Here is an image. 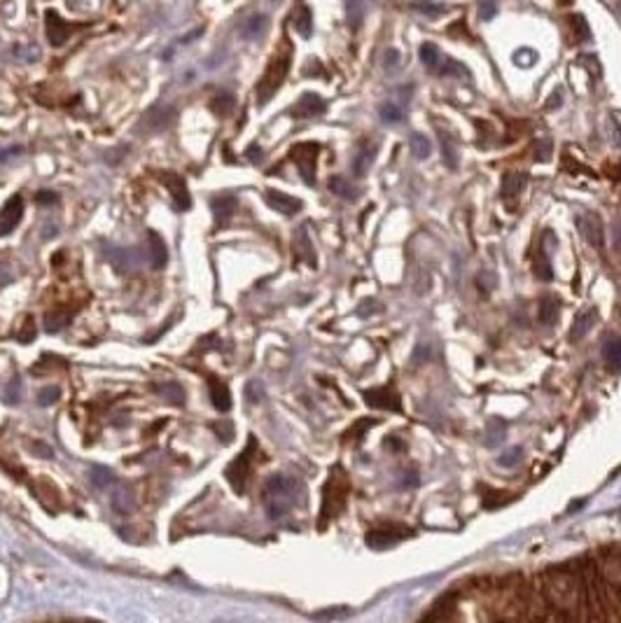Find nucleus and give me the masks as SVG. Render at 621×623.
Here are the masks:
<instances>
[{
	"instance_id": "1",
	"label": "nucleus",
	"mask_w": 621,
	"mask_h": 623,
	"mask_svg": "<svg viewBox=\"0 0 621 623\" xmlns=\"http://www.w3.org/2000/svg\"><path fill=\"white\" fill-rule=\"evenodd\" d=\"M547 590L554 617L559 619H588L586 590L582 577V563L572 561L568 565H554L539 572Z\"/></svg>"
},
{
	"instance_id": "2",
	"label": "nucleus",
	"mask_w": 621,
	"mask_h": 623,
	"mask_svg": "<svg viewBox=\"0 0 621 623\" xmlns=\"http://www.w3.org/2000/svg\"><path fill=\"white\" fill-rule=\"evenodd\" d=\"M299 490H301V486L297 478H292V476L274 474L272 478H269L264 486V495H262L269 518H272V521H278V518L288 516L290 509L297 505Z\"/></svg>"
},
{
	"instance_id": "3",
	"label": "nucleus",
	"mask_w": 621,
	"mask_h": 623,
	"mask_svg": "<svg viewBox=\"0 0 621 623\" xmlns=\"http://www.w3.org/2000/svg\"><path fill=\"white\" fill-rule=\"evenodd\" d=\"M493 602L500 619H525V579L521 574H509L496 581Z\"/></svg>"
},
{
	"instance_id": "4",
	"label": "nucleus",
	"mask_w": 621,
	"mask_h": 623,
	"mask_svg": "<svg viewBox=\"0 0 621 623\" xmlns=\"http://www.w3.org/2000/svg\"><path fill=\"white\" fill-rule=\"evenodd\" d=\"M579 563H582L588 619H593V621L608 619V584H605V577H603L598 563H595L593 556L579 558Z\"/></svg>"
},
{
	"instance_id": "5",
	"label": "nucleus",
	"mask_w": 621,
	"mask_h": 623,
	"mask_svg": "<svg viewBox=\"0 0 621 623\" xmlns=\"http://www.w3.org/2000/svg\"><path fill=\"white\" fill-rule=\"evenodd\" d=\"M290 63H292V45L288 43V40H283V47L274 54V59L269 61V66L264 70V75H262V79L257 82V103L259 106H267V103L274 99V94L281 89V84L285 82V77H288Z\"/></svg>"
},
{
	"instance_id": "6",
	"label": "nucleus",
	"mask_w": 621,
	"mask_h": 623,
	"mask_svg": "<svg viewBox=\"0 0 621 623\" xmlns=\"http://www.w3.org/2000/svg\"><path fill=\"white\" fill-rule=\"evenodd\" d=\"M348 476L341 467H334L330 472L328 483L323 488V505H320V518H318V528L325 530L328 523L334 516H339V511L344 509L346 498H348Z\"/></svg>"
},
{
	"instance_id": "7",
	"label": "nucleus",
	"mask_w": 621,
	"mask_h": 623,
	"mask_svg": "<svg viewBox=\"0 0 621 623\" xmlns=\"http://www.w3.org/2000/svg\"><path fill=\"white\" fill-rule=\"evenodd\" d=\"M257 453H259V451H257V439L250 437V439H248V446H245V449H243L241 453H238L236 458L227 465V469H225L227 481L232 483V488H234L238 495H243V493H245V486H248L250 469H252V460H254V455H257Z\"/></svg>"
},
{
	"instance_id": "8",
	"label": "nucleus",
	"mask_w": 621,
	"mask_h": 623,
	"mask_svg": "<svg viewBox=\"0 0 621 623\" xmlns=\"http://www.w3.org/2000/svg\"><path fill=\"white\" fill-rule=\"evenodd\" d=\"M554 617V610L549 605L547 590L542 586V577L525 579V619H549Z\"/></svg>"
},
{
	"instance_id": "9",
	"label": "nucleus",
	"mask_w": 621,
	"mask_h": 623,
	"mask_svg": "<svg viewBox=\"0 0 621 623\" xmlns=\"http://www.w3.org/2000/svg\"><path fill=\"white\" fill-rule=\"evenodd\" d=\"M318 155H320V145H318V142H299V145H294L290 152V157L294 159V164H297V169H299L306 185H315Z\"/></svg>"
},
{
	"instance_id": "10",
	"label": "nucleus",
	"mask_w": 621,
	"mask_h": 623,
	"mask_svg": "<svg viewBox=\"0 0 621 623\" xmlns=\"http://www.w3.org/2000/svg\"><path fill=\"white\" fill-rule=\"evenodd\" d=\"M595 563H598V567H600L608 588L621 590V546L617 544V546L600 549Z\"/></svg>"
},
{
	"instance_id": "11",
	"label": "nucleus",
	"mask_w": 621,
	"mask_h": 623,
	"mask_svg": "<svg viewBox=\"0 0 621 623\" xmlns=\"http://www.w3.org/2000/svg\"><path fill=\"white\" fill-rule=\"evenodd\" d=\"M413 530L411 528H404V525H395V523H388V525H379V528H374L367 532V544L371 549H388L397 544V541L407 539L411 537Z\"/></svg>"
},
{
	"instance_id": "12",
	"label": "nucleus",
	"mask_w": 621,
	"mask_h": 623,
	"mask_svg": "<svg viewBox=\"0 0 621 623\" xmlns=\"http://www.w3.org/2000/svg\"><path fill=\"white\" fill-rule=\"evenodd\" d=\"M577 225H579V231H582L584 241L591 247H595V250H603L605 231H603V220L598 218V215L586 211L584 215H579V218H577Z\"/></svg>"
},
{
	"instance_id": "13",
	"label": "nucleus",
	"mask_w": 621,
	"mask_h": 623,
	"mask_svg": "<svg viewBox=\"0 0 621 623\" xmlns=\"http://www.w3.org/2000/svg\"><path fill=\"white\" fill-rule=\"evenodd\" d=\"M21 218H23V198L19 194H14L0 208V238L12 234L21 222Z\"/></svg>"
},
{
	"instance_id": "14",
	"label": "nucleus",
	"mask_w": 621,
	"mask_h": 623,
	"mask_svg": "<svg viewBox=\"0 0 621 623\" xmlns=\"http://www.w3.org/2000/svg\"><path fill=\"white\" fill-rule=\"evenodd\" d=\"M364 402H367L371 409H384V411H400L402 409L400 395H397L390 386L364 390Z\"/></svg>"
},
{
	"instance_id": "15",
	"label": "nucleus",
	"mask_w": 621,
	"mask_h": 623,
	"mask_svg": "<svg viewBox=\"0 0 621 623\" xmlns=\"http://www.w3.org/2000/svg\"><path fill=\"white\" fill-rule=\"evenodd\" d=\"M162 182L166 187H169L171 196H173V203L178 211H187L189 206H192V198H189V189H187V182L182 175L178 173H162Z\"/></svg>"
},
{
	"instance_id": "16",
	"label": "nucleus",
	"mask_w": 621,
	"mask_h": 623,
	"mask_svg": "<svg viewBox=\"0 0 621 623\" xmlns=\"http://www.w3.org/2000/svg\"><path fill=\"white\" fill-rule=\"evenodd\" d=\"M264 201H267L269 208H272V211L288 215V218H290V215H297L301 211L299 198H294L290 194H283V191H276V189H267L264 191Z\"/></svg>"
},
{
	"instance_id": "17",
	"label": "nucleus",
	"mask_w": 621,
	"mask_h": 623,
	"mask_svg": "<svg viewBox=\"0 0 621 623\" xmlns=\"http://www.w3.org/2000/svg\"><path fill=\"white\" fill-rule=\"evenodd\" d=\"M68 35H70V26H68V23L63 21L59 14L47 12V38H50V43L54 47H59V45L66 43Z\"/></svg>"
},
{
	"instance_id": "18",
	"label": "nucleus",
	"mask_w": 621,
	"mask_h": 623,
	"mask_svg": "<svg viewBox=\"0 0 621 623\" xmlns=\"http://www.w3.org/2000/svg\"><path fill=\"white\" fill-rule=\"evenodd\" d=\"M595 320H598V313H595V308H586L584 313H579L575 318V322H572V330H570V341L577 343L579 339H584L588 332L593 330Z\"/></svg>"
},
{
	"instance_id": "19",
	"label": "nucleus",
	"mask_w": 621,
	"mask_h": 623,
	"mask_svg": "<svg viewBox=\"0 0 621 623\" xmlns=\"http://www.w3.org/2000/svg\"><path fill=\"white\" fill-rule=\"evenodd\" d=\"M294 117H315L325 113V101L318 94H304L299 99V103L294 106Z\"/></svg>"
},
{
	"instance_id": "20",
	"label": "nucleus",
	"mask_w": 621,
	"mask_h": 623,
	"mask_svg": "<svg viewBox=\"0 0 621 623\" xmlns=\"http://www.w3.org/2000/svg\"><path fill=\"white\" fill-rule=\"evenodd\" d=\"M208 390H211V399H213V406L218 411H229L232 409V393H229V388L225 386L222 381L218 378H211L208 381Z\"/></svg>"
},
{
	"instance_id": "21",
	"label": "nucleus",
	"mask_w": 621,
	"mask_h": 623,
	"mask_svg": "<svg viewBox=\"0 0 621 623\" xmlns=\"http://www.w3.org/2000/svg\"><path fill=\"white\" fill-rule=\"evenodd\" d=\"M147 241H150V259H152L155 269L166 266V259H169V252H166V243L164 238L157 234V231H147Z\"/></svg>"
},
{
	"instance_id": "22",
	"label": "nucleus",
	"mask_w": 621,
	"mask_h": 623,
	"mask_svg": "<svg viewBox=\"0 0 621 623\" xmlns=\"http://www.w3.org/2000/svg\"><path fill=\"white\" fill-rule=\"evenodd\" d=\"M213 213H215V222L218 225H227L229 218L236 213V198L234 196H218L213 198Z\"/></svg>"
},
{
	"instance_id": "23",
	"label": "nucleus",
	"mask_w": 621,
	"mask_h": 623,
	"mask_svg": "<svg viewBox=\"0 0 621 623\" xmlns=\"http://www.w3.org/2000/svg\"><path fill=\"white\" fill-rule=\"evenodd\" d=\"M294 252H297V257L304 259L308 266H315V252H313V245H310L308 234H306L304 227L294 234Z\"/></svg>"
},
{
	"instance_id": "24",
	"label": "nucleus",
	"mask_w": 621,
	"mask_h": 623,
	"mask_svg": "<svg viewBox=\"0 0 621 623\" xmlns=\"http://www.w3.org/2000/svg\"><path fill=\"white\" fill-rule=\"evenodd\" d=\"M528 185V178L523 173H505L503 178V196L505 198H516Z\"/></svg>"
},
{
	"instance_id": "25",
	"label": "nucleus",
	"mask_w": 621,
	"mask_h": 623,
	"mask_svg": "<svg viewBox=\"0 0 621 623\" xmlns=\"http://www.w3.org/2000/svg\"><path fill=\"white\" fill-rule=\"evenodd\" d=\"M603 357L612 371H621V339L610 337L603 346Z\"/></svg>"
},
{
	"instance_id": "26",
	"label": "nucleus",
	"mask_w": 621,
	"mask_h": 623,
	"mask_svg": "<svg viewBox=\"0 0 621 623\" xmlns=\"http://www.w3.org/2000/svg\"><path fill=\"white\" fill-rule=\"evenodd\" d=\"M374 155H376V145H364L353 159V173L355 175H364L369 171V166L374 164Z\"/></svg>"
},
{
	"instance_id": "27",
	"label": "nucleus",
	"mask_w": 621,
	"mask_h": 623,
	"mask_svg": "<svg viewBox=\"0 0 621 623\" xmlns=\"http://www.w3.org/2000/svg\"><path fill=\"white\" fill-rule=\"evenodd\" d=\"M453 610H456V595H447L442 600H437V605L432 607V612L425 614V619H451Z\"/></svg>"
},
{
	"instance_id": "28",
	"label": "nucleus",
	"mask_w": 621,
	"mask_h": 623,
	"mask_svg": "<svg viewBox=\"0 0 621 623\" xmlns=\"http://www.w3.org/2000/svg\"><path fill=\"white\" fill-rule=\"evenodd\" d=\"M264 28H267V17H262V14H254V17L245 19V23L241 26V35L245 40H254V38H259L262 33H264Z\"/></svg>"
},
{
	"instance_id": "29",
	"label": "nucleus",
	"mask_w": 621,
	"mask_h": 623,
	"mask_svg": "<svg viewBox=\"0 0 621 623\" xmlns=\"http://www.w3.org/2000/svg\"><path fill=\"white\" fill-rule=\"evenodd\" d=\"M559 301H556L554 297H547L539 301V320H542L544 325H556V320H559Z\"/></svg>"
},
{
	"instance_id": "30",
	"label": "nucleus",
	"mask_w": 621,
	"mask_h": 623,
	"mask_svg": "<svg viewBox=\"0 0 621 623\" xmlns=\"http://www.w3.org/2000/svg\"><path fill=\"white\" fill-rule=\"evenodd\" d=\"M133 505H136V502H133V493L131 490L117 488L113 493V507H115L117 514H129V511L133 509Z\"/></svg>"
},
{
	"instance_id": "31",
	"label": "nucleus",
	"mask_w": 621,
	"mask_h": 623,
	"mask_svg": "<svg viewBox=\"0 0 621 623\" xmlns=\"http://www.w3.org/2000/svg\"><path fill=\"white\" fill-rule=\"evenodd\" d=\"M420 61H423L430 70H440V66H442V52L437 50L432 43L420 45Z\"/></svg>"
},
{
	"instance_id": "32",
	"label": "nucleus",
	"mask_w": 621,
	"mask_h": 623,
	"mask_svg": "<svg viewBox=\"0 0 621 623\" xmlns=\"http://www.w3.org/2000/svg\"><path fill=\"white\" fill-rule=\"evenodd\" d=\"M532 271H535V276L539 278V281H552V264H549L547 254L544 252H535L532 254Z\"/></svg>"
},
{
	"instance_id": "33",
	"label": "nucleus",
	"mask_w": 621,
	"mask_h": 623,
	"mask_svg": "<svg viewBox=\"0 0 621 623\" xmlns=\"http://www.w3.org/2000/svg\"><path fill=\"white\" fill-rule=\"evenodd\" d=\"M89 478H91V483L96 486V488H108L110 483H115V474H113V469H108V467H91V472H89Z\"/></svg>"
},
{
	"instance_id": "34",
	"label": "nucleus",
	"mask_w": 621,
	"mask_h": 623,
	"mask_svg": "<svg viewBox=\"0 0 621 623\" xmlns=\"http://www.w3.org/2000/svg\"><path fill=\"white\" fill-rule=\"evenodd\" d=\"M294 26H297V33H299V35H304V38L310 35V30H313V21H310L308 7H304V5L299 7L297 17H294Z\"/></svg>"
},
{
	"instance_id": "35",
	"label": "nucleus",
	"mask_w": 621,
	"mask_h": 623,
	"mask_svg": "<svg viewBox=\"0 0 621 623\" xmlns=\"http://www.w3.org/2000/svg\"><path fill=\"white\" fill-rule=\"evenodd\" d=\"M411 150L418 159H427L430 152H432V145H430V140L423 133H413L411 135Z\"/></svg>"
},
{
	"instance_id": "36",
	"label": "nucleus",
	"mask_w": 621,
	"mask_h": 623,
	"mask_svg": "<svg viewBox=\"0 0 621 623\" xmlns=\"http://www.w3.org/2000/svg\"><path fill=\"white\" fill-rule=\"evenodd\" d=\"M379 113H381V119H384L386 124H395V122H402V119H404L402 108L397 106V103H384Z\"/></svg>"
},
{
	"instance_id": "37",
	"label": "nucleus",
	"mask_w": 621,
	"mask_h": 623,
	"mask_svg": "<svg viewBox=\"0 0 621 623\" xmlns=\"http://www.w3.org/2000/svg\"><path fill=\"white\" fill-rule=\"evenodd\" d=\"M440 142H442V157H444V164L447 166H456L458 164V159H456V147H453V142H451V138L444 131H440Z\"/></svg>"
},
{
	"instance_id": "38",
	"label": "nucleus",
	"mask_w": 621,
	"mask_h": 623,
	"mask_svg": "<svg viewBox=\"0 0 621 623\" xmlns=\"http://www.w3.org/2000/svg\"><path fill=\"white\" fill-rule=\"evenodd\" d=\"M330 189L334 191V194L344 196V198H355V189L348 185V180H344L341 175H334V178L330 180Z\"/></svg>"
},
{
	"instance_id": "39",
	"label": "nucleus",
	"mask_w": 621,
	"mask_h": 623,
	"mask_svg": "<svg viewBox=\"0 0 621 623\" xmlns=\"http://www.w3.org/2000/svg\"><path fill=\"white\" fill-rule=\"evenodd\" d=\"M537 61V52L535 50H528V47H521V50L514 52V63L521 68H528V66H535Z\"/></svg>"
},
{
	"instance_id": "40",
	"label": "nucleus",
	"mask_w": 621,
	"mask_h": 623,
	"mask_svg": "<svg viewBox=\"0 0 621 623\" xmlns=\"http://www.w3.org/2000/svg\"><path fill=\"white\" fill-rule=\"evenodd\" d=\"M413 10L420 12V14H427V17H440V14L447 12V7L444 5H437V3H427V0H418V3L411 5Z\"/></svg>"
},
{
	"instance_id": "41",
	"label": "nucleus",
	"mask_w": 621,
	"mask_h": 623,
	"mask_svg": "<svg viewBox=\"0 0 621 623\" xmlns=\"http://www.w3.org/2000/svg\"><path fill=\"white\" fill-rule=\"evenodd\" d=\"M491 495H483V507H491V509H498L507 505L509 500H512V495L509 493H503V490H488Z\"/></svg>"
},
{
	"instance_id": "42",
	"label": "nucleus",
	"mask_w": 621,
	"mask_h": 623,
	"mask_svg": "<svg viewBox=\"0 0 621 623\" xmlns=\"http://www.w3.org/2000/svg\"><path fill=\"white\" fill-rule=\"evenodd\" d=\"M440 73L442 75H451V77H467L469 75L467 68L463 66V63H458V61H442Z\"/></svg>"
},
{
	"instance_id": "43",
	"label": "nucleus",
	"mask_w": 621,
	"mask_h": 623,
	"mask_svg": "<svg viewBox=\"0 0 621 623\" xmlns=\"http://www.w3.org/2000/svg\"><path fill=\"white\" fill-rule=\"evenodd\" d=\"M532 157H535L537 162H547V159L552 157V140L539 138L532 142Z\"/></svg>"
},
{
	"instance_id": "44",
	"label": "nucleus",
	"mask_w": 621,
	"mask_h": 623,
	"mask_svg": "<svg viewBox=\"0 0 621 623\" xmlns=\"http://www.w3.org/2000/svg\"><path fill=\"white\" fill-rule=\"evenodd\" d=\"M346 17L350 26H357L362 19V0H346Z\"/></svg>"
},
{
	"instance_id": "45",
	"label": "nucleus",
	"mask_w": 621,
	"mask_h": 623,
	"mask_svg": "<svg viewBox=\"0 0 621 623\" xmlns=\"http://www.w3.org/2000/svg\"><path fill=\"white\" fill-rule=\"evenodd\" d=\"M232 108H234V96H229V94H222L213 101V110L218 115H229L232 113Z\"/></svg>"
},
{
	"instance_id": "46",
	"label": "nucleus",
	"mask_w": 621,
	"mask_h": 623,
	"mask_svg": "<svg viewBox=\"0 0 621 623\" xmlns=\"http://www.w3.org/2000/svg\"><path fill=\"white\" fill-rule=\"evenodd\" d=\"M68 320H70V313H50L47 315V332H59V330H63V327L68 325Z\"/></svg>"
},
{
	"instance_id": "47",
	"label": "nucleus",
	"mask_w": 621,
	"mask_h": 623,
	"mask_svg": "<svg viewBox=\"0 0 621 623\" xmlns=\"http://www.w3.org/2000/svg\"><path fill=\"white\" fill-rule=\"evenodd\" d=\"M568 23L572 26V33H575V40H588V26L582 17H570Z\"/></svg>"
},
{
	"instance_id": "48",
	"label": "nucleus",
	"mask_w": 621,
	"mask_h": 623,
	"mask_svg": "<svg viewBox=\"0 0 621 623\" xmlns=\"http://www.w3.org/2000/svg\"><path fill=\"white\" fill-rule=\"evenodd\" d=\"M521 453H523V451L519 449V446H516V449H509V451H505L503 455H500L498 462H500V465H503V467H514L516 462H521Z\"/></svg>"
},
{
	"instance_id": "49",
	"label": "nucleus",
	"mask_w": 621,
	"mask_h": 623,
	"mask_svg": "<svg viewBox=\"0 0 621 623\" xmlns=\"http://www.w3.org/2000/svg\"><path fill=\"white\" fill-rule=\"evenodd\" d=\"M162 390H164V395L171 397L173 404H182V399H185V393H182V388L178 386V383H166Z\"/></svg>"
},
{
	"instance_id": "50",
	"label": "nucleus",
	"mask_w": 621,
	"mask_h": 623,
	"mask_svg": "<svg viewBox=\"0 0 621 623\" xmlns=\"http://www.w3.org/2000/svg\"><path fill=\"white\" fill-rule=\"evenodd\" d=\"M496 12H498L496 3H491V0H481V5H479V19L481 21H491L493 17H496Z\"/></svg>"
},
{
	"instance_id": "51",
	"label": "nucleus",
	"mask_w": 621,
	"mask_h": 623,
	"mask_svg": "<svg viewBox=\"0 0 621 623\" xmlns=\"http://www.w3.org/2000/svg\"><path fill=\"white\" fill-rule=\"evenodd\" d=\"M40 406H50L59 399V390L57 388H45L43 393H40Z\"/></svg>"
},
{
	"instance_id": "52",
	"label": "nucleus",
	"mask_w": 621,
	"mask_h": 623,
	"mask_svg": "<svg viewBox=\"0 0 621 623\" xmlns=\"http://www.w3.org/2000/svg\"><path fill=\"white\" fill-rule=\"evenodd\" d=\"M384 66H386V70H395L397 66H400V52L388 50L386 57H384Z\"/></svg>"
},
{
	"instance_id": "53",
	"label": "nucleus",
	"mask_w": 621,
	"mask_h": 623,
	"mask_svg": "<svg viewBox=\"0 0 621 623\" xmlns=\"http://www.w3.org/2000/svg\"><path fill=\"white\" fill-rule=\"evenodd\" d=\"M30 322H33V320H30V318H26V325H23V332L17 334V339H19L21 343H28L30 339L35 337V327L30 325Z\"/></svg>"
},
{
	"instance_id": "54",
	"label": "nucleus",
	"mask_w": 621,
	"mask_h": 623,
	"mask_svg": "<svg viewBox=\"0 0 621 623\" xmlns=\"http://www.w3.org/2000/svg\"><path fill=\"white\" fill-rule=\"evenodd\" d=\"M582 66L584 68H591L593 70V77L600 75V63H598V59L593 57V54H586V57L582 59Z\"/></svg>"
},
{
	"instance_id": "55",
	"label": "nucleus",
	"mask_w": 621,
	"mask_h": 623,
	"mask_svg": "<svg viewBox=\"0 0 621 623\" xmlns=\"http://www.w3.org/2000/svg\"><path fill=\"white\" fill-rule=\"evenodd\" d=\"M374 422H376V420H362V422H357V425H355L353 430H350V432H348L346 437H357V439H360V437L364 434V430L371 427Z\"/></svg>"
},
{
	"instance_id": "56",
	"label": "nucleus",
	"mask_w": 621,
	"mask_h": 623,
	"mask_svg": "<svg viewBox=\"0 0 621 623\" xmlns=\"http://www.w3.org/2000/svg\"><path fill=\"white\" fill-rule=\"evenodd\" d=\"M35 201L40 206H47V203H57V194H52V191H40V194L35 196Z\"/></svg>"
},
{
	"instance_id": "57",
	"label": "nucleus",
	"mask_w": 621,
	"mask_h": 623,
	"mask_svg": "<svg viewBox=\"0 0 621 623\" xmlns=\"http://www.w3.org/2000/svg\"><path fill=\"white\" fill-rule=\"evenodd\" d=\"M346 610H330V612H318L315 619H337V617H346Z\"/></svg>"
},
{
	"instance_id": "58",
	"label": "nucleus",
	"mask_w": 621,
	"mask_h": 623,
	"mask_svg": "<svg viewBox=\"0 0 621 623\" xmlns=\"http://www.w3.org/2000/svg\"><path fill=\"white\" fill-rule=\"evenodd\" d=\"M248 157L252 159V162H259V159H262V150H257V147H250V150H248Z\"/></svg>"
},
{
	"instance_id": "59",
	"label": "nucleus",
	"mask_w": 621,
	"mask_h": 623,
	"mask_svg": "<svg viewBox=\"0 0 621 623\" xmlns=\"http://www.w3.org/2000/svg\"><path fill=\"white\" fill-rule=\"evenodd\" d=\"M411 483H418V476L413 474V472H409V476L404 478V486H411Z\"/></svg>"
}]
</instances>
